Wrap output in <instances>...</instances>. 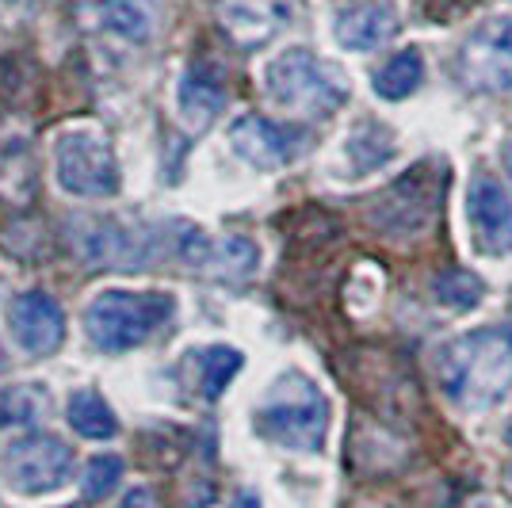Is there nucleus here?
Wrapping results in <instances>:
<instances>
[{
	"instance_id": "obj_17",
	"label": "nucleus",
	"mask_w": 512,
	"mask_h": 508,
	"mask_svg": "<svg viewBox=\"0 0 512 508\" xmlns=\"http://www.w3.org/2000/svg\"><path fill=\"white\" fill-rule=\"evenodd\" d=\"M65 417L73 424V432L85 436V440H111V436L119 432L115 409H111L104 394H96V390H73V394H69V405H65Z\"/></svg>"
},
{
	"instance_id": "obj_28",
	"label": "nucleus",
	"mask_w": 512,
	"mask_h": 508,
	"mask_svg": "<svg viewBox=\"0 0 512 508\" xmlns=\"http://www.w3.org/2000/svg\"><path fill=\"white\" fill-rule=\"evenodd\" d=\"M0 371H4V348H0Z\"/></svg>"
},
{
	"instance_id": "obj_10",
	"label": "nucleus",
	"mask_w": 512,
	"mask_h": 508,
	"mask_svg": "<svg viewBox=\"0 0 512 508\" xmlns=\"http://www.w3.org/2000/svg\"><path fill=\"white\" fill-rule=\"evenodd\" d=\"M8 329H12V340L20 344L27 356H54L65 344L62 306L54 302V295H46L43 287H31V291L12 298Z\"/></svg>"
},
{
	"instance_id": "obj_15",
	"label": "nucleus",
	"mask_w": 512,
	"mask_h": 508,
	"mask_svg": "<svg viewBox=\"0 0 512 508\" xmlns=\"http://www.w3.org/2000/svg\"><path fill=\"white\" fill-rule=\"evenodd\" d=\"M333 35L344 50H379L386 39L398 35V16L386 4H356L337 16Z\"/></svg>"
},
{
	"instance_id": "obj_13",
	"label": "nucleus",
	"mask_w": 512,
	"mask_h": 508,
	"mask_svg": "<svg viewBox=\"0 0 512 508\" xmlns=\"http://www.w3.org/2000/svg\"><path fill=\"white\" fill-rule=\"evenodd\" d=\"M176 107L192 127H207L211 119H218V111L226 107V77L222 69L211 62H195L184 69L180 88H176Z\"/></svg>"
},
{
	"instance_id": "obj_14",
	"label": "nucleus",
	"mask_w": 512,
	"mask_h": 508,
	"mask_svg": "<svg viewBox=\"0 0 512 508\" xmlns=\"http://www.w3.org/2000/svg\"><path fill=\"white\" fill-rule=\"evenodd\" d=\"M81 20L127 43H146L157 31V8L150 0H92L81 8Z\"/></svg>"
},
{
	"instance_id": "obj_1",
	"label": "nucleus",
	"mask_w": 512,
	"mask_h": 508,
	"mask_svg": "<svg viewBox=\"0 0 512 508\" xmlns=\"http://www.w3.org/2000/svg\"><path fill=\"white\" fill-rule=\"evenodd\" d=\"M440 386L463 409H490L512 390V321L470 329L444 344Z\"/></svg>"
},
{
	"instance_id": "obj_8",
	"label": "nucleus",
	"mask_w": 512,
	"mask_h": 508,
	"mask_svg": "<svg viewBox=\"0 0 512 508\" xmlns=\"http://www.w3.org/2000/svg\"><path fill=\"white\" fill-rule=\"evenodd\" d=\"M459 81L474 92L512 88V16L478 23L459 50Z\"/></svg>"
},
{
	"instance_id": "obj_26",
	"label": "nucleus",
	"mask_w": 512,
	"mask_h": 508,
	"mask_svg": "<svg viewBox=\"0 0 512 508\" xmlns=\"http://www.w3.org/2000/svg\"><path fill=\"white\" fill-rule=\"evenodd\" d=\"M505 436H509V444H512V428H509V432H505ZM505 493H509V497H512V466H509V470H505Z\"/></svg>"
},
{
	"instance_id": "obj_27",
	"label": "nucleus",
	"mask_w": 512,
	"mask_h": 508,
	"mask_svg": "<svg viewBox=\"0 0 512 508\" xmlns=\"http://www.w3.org/2000/svg\"><path fill=\"white\" fill-rule=\"evenodd\" d=\"M505 169H509V180H512V142L505 146Z\"/></svg>"
},
{
	"instance_id": "obj_24",
	"label": "nucleus",
	"mask_w": 512,
	"mask_h": 508,
	"mask_svg": "<svg viewBox=\"0 0 512 508\" xmlns=\"http://www.w3.org/2000/svg\"><path fill=\"white\" fill-rule=\"evenodd\" d=\"M123 508H153V493H150L146 486L130 489L127 501H123Z\"/></svg>"
},
{
	"instance_id": "obj_11",
	"label": "nucleus",
	"mask_w": 512,
	"mask_h": 508,
	"mask_svg": "<svg viewBox=\"0 0 512 508\" xmlns=\"http://www.w3.org/2000/svg\"><path fill=\"white\" fill-rule=\"evenodd\" d=\"M291 16H295L291 0H222L218 4L222 31L237 46H264L291 23Z\"/></svg>"
},
{
	"instance_id": "obj_9",
	"label": "nucleus",
	"mask_w": 512,
	"mask_h": 508,
	"mask_svg": "<svg viewBox=\"0 0 512 508\" xmlns=\"http://www.w3.org/2000/svg\"><path fill=\"white\" fill-rule=\"evenodd\" d=\"M306 134L299 127L287 123H272L264 115H241L230 127V149L245 165H253L260 172H276L283 165H291L299 157Z\"/></svg>"
},
{
	"instance_id": "obj_25",
	"label": "nucleus",
	"mask_w": 512,
	"mask_h": 508,
	"mask_svg": "<svg viewBox=\"0 0 512 508\" xmlns=\"http://www.w3.org/2000/svg\"><path fill=\"white\" fill-rule=\"evenodd\" d=\"M234 508H264V505L256 501V497H253V493H249V489H241V493H237V497H234Z\"/></svg>"
},
{
	"instance_id": "obj_19",
	"label": "nucleus",
	"mask_w": 512,
	"mask_h": 508,
	"mask_svg": "<svg viewBox=\"0 0 512 508\" xmlns=\"http://www.w3.org/2000/svg\"><path fill=\"white\" fill-rule=\"evenodd\" d=\"M260 264V249H256L249 237H222L211 245V268L218 279H249Z\"/></svg>"
},
{
	"instance_id": "obj_22",
	"label": "nucleus",
	"mask_w": 512,
	"mask_h": 508,
	"mask_svg": "<svg viewBox=\"0 0 512 508\" xmlns=\"http://www.w3.org/2000/svg\"><path fill=\"white\" fill-rule=\"evenodd\" d=\"M390 153H394V138H390V130L375 127V123H363V127L348 138V161H352L356 172L379 169Z\"/></svg>"
},
{
	"instance_id": "obj_18",
	"label": "nucleus",
	"mask_w": 512,
	"mask_h": 508,
	"mask_svg": "<svg viewBox=\"0 0 512 508\" xmlns=\"http://www.w3.org/2000/svg\"><path fill=\"white\" fill-rule=\"evenodd\" d=\"M425 81V58H421V50H398L394 58H386V65L375 73V92L383 96V100H406L413 96L417 88Z\"/></svg>"
},
{
	"instance_id": "obj_5",
	"label": "nucleus",
	"mask_w": 512,
	"mask_h": 508,
	"mask_svg": "<svg viewBox=\"0 0 512 508\" xmlns=\"http://www.w3.org/2000/svg\"><path fill=\"white\" fill-rule=\"evenodd\" d=\"M54 180L73 199H115L123 188L119 157L100 130L73 127L54 142Z\"/></svg>"
},
{
	"instance_id": "obj_4",
	"label": "nucleus",
	"mask_w": 512,
	"mask_h": 508,
	"mask_svg": "<svg viewBox=\"0 0 512 508\" xmlns=\"http://www.w3.org/2000/svg\"><path fill=\"white\" fill-rule=\"evenodd\" d=\"M264 92L283 111L318 119L333 115L348 100V81L333 65L318 62L306 46H291L264 65Z\"/></svg>"
},
{
	"instance_id": "obj_23",
	"label": "nucleus",
	"mask_w": 512,
	"mask_h": 508,
	"mask_svg": "<svg viewBox=\"0 0 512 508\" xmlns=\"http://www.w3.org/2000/svg\"><path fill=\"white\" fill-rule=\"evenodd\" d=\"M123 482V459L119 455H92L85 466V478H81V486H85V497L88 501H104L115 493V486Z\"/></svg>"
},
{
	"instance_id": "obj_2",
	"label": "nucleus",
	"mask_w": 512,
	"mask_h": 508,
	"mask_svg": "<svg viewBox=\"0 0 512 508\" xmlns=\"http://www.w3.org/2000/svg\"><path fill=\"white\" fill-rule=\"evenodd\" d=\"M256 432L287 451L318 455L329 432V402L321 386L302 371H283L253 413Z\"/></svg>"
},
{
	"instance_id": "obj_6",
	"label": "nucleus",
	"mask_w": 512,
	"mask_h": 508,
	"mask_svg": "<svg viewBox=\"0 0 512 508\" xmlns=\"http://www.w3.org/2000/svg\"><path fill=\"white\" fill-rule=\"evenodd\" d=\"M0 474L8 489H16L23 497L54 493L73 478V447L54 432H27L8 444L0 459Z\"/></svg>"
},
{
	"instance_id": "obj_20",
	"label": "nucleus",
	"mask_w": 512,
	"mask_h": 508,
	"mask_svg": "<svg viewBox=\"0 0 512 508\" xmlns=\"http://www.w3.org/2000/svg\"><path fill=\"white\" fill-rule=\"evenodd\" d=\"M46 413V390L43 386H12L0 394V428H27V424H39Z\"/></svg>"
},
{
	"instance_id": "obj_3",
	"label": "nucleus",
	"mask_w": 512,
	"mask_h": 508,
	"mask_svg": "<svg viewBox=\"0 0 512 508\" xmlns=\"http://www.w3.org/2000/svg\"><path fill=\"white\" fill-rule=\"evenodd\" d=\"M172 314H176V298L169 291L107 287L85 306L88 344L100 352H130L146 344L161 325H169Z\"/></svg>"
},
{
	"instance_id": "obj_21",
	"label": "nucleus",
	"mask_w": 512,
	"mask_h": 508,
	"mask_svg": "<svg viewBox=\"0 0 512 508\" xmlns=\"http://www.w3.org/2000/svg\"><path fill=\"white\" fill-rule=\"evenodd\" d=\"M482 279L467 272V268H444L440 276L432 279V295L440 306H451V310H470V306H478V298H482Z\"/></svg>"
},
{
	"instance_id": "obj_7",
	"label": "nucleus",
	"mask_w": 512,
	"mask_h": 508,
	"mask_svg": "<svg viewBox=\"0 0 512 508\" xmlns=\"http://www.w3.org/2000/svg\"><path fill=\"white\" fill-rule=\"evenodd\" d=\"M440 191H444V180L428 165L409 169L398 184H390L371 203V222L383 233H394V237L421 233L428 226V218L436 214V207H440Z\"/></svg>"
},
{
	"instance_id": "obj_12",
	"label": "nucleus",
	"mask_w": 512,
	"mask_h": 508,
	"mask_svg": "<svg viewBox=\"0 0 512 508\" xmlns=\"http://www.w3.org/2000/svg\"><path fill=\"white\" fill-rule=\"evenodd\" d=\"M467 211L474 237L486 253H505L512 249V199L493 176H474L467 195Z\"/></svg>"
},
{
	"instance_id": "obj_16",
	"label": "nucleus",
	"mask_w": 512,
	"mask_h": 508,
	"mask_svg": "<svg viewBox=\"0 0 512 508\" xmlns=\"http://www.w3.org/2000/svg\"><path fill=\"white\" fill-rule=\"evenodd\" d=\"M192 379H195V390L207 398V402H218L222 394H226V386L237 379V371H241V363L245 356L230 348V344H207V348H195L192 356Z\"/></svg>"
},
{
	"instance_id": "obj_29",
	"label": "nucleus",
	"mask_w": 512,
	"mask_h": 508,
	"mask_svg": "<svg viewBox=\"0 0 512 508\" xmlns=\"http://www.w3.org/2000/svg\"><path fill=\"white\" fill-rule=\"evenodd\" d=\"M62 508H81V505H62Z\"/></svg>"
}]
</instances>
